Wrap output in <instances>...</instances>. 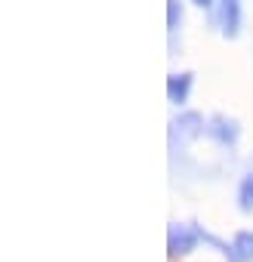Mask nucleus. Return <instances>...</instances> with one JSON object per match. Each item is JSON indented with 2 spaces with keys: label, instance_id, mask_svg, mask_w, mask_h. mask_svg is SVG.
Listing matches in <instances>:
<instances>
[{
  "label": "nucleus",
  "instance_id": "nucleus-1",
  "mask_svg": "<svg viewBox=\"0 0 253 262\" xmlns=\"http://www.w3.org/2000/svg\"><path fill=\"white\" fill-rule=\"evenodd\" d=\"M201 244V225L198 222H173L170 231H167V250L170 256H188L195 253Z\"/></svg>",
  "mask_w": 253,
  "mask_h": 262
},
{
  "label": "nucleus",
  "instance_id": "nucleus-2",
  "mask_svg": "<svg viewBox=\"0 0 253 262\" xmlns=\"http://www.w3.org/2000/svg\"><path fill=\"white\" fill-rule=\"evenodd\" d=\"M207 136H210L216 145L231 148V145L241 139V123H238L235 117H228V114H213V117L207 120Z\"/></svg>",
  "mask_w": 253,
  "mask_h": 262
},
{
  "label": "nucleus",
  "instance_id": "nucleus-3",
  "mask_svg": "<svg viewBox=\"0 0 253 262\" xmlns=\"http://www.w3.org/2000/svg\"><path fill=\"white\" fill-rule=\"evenodd\" d=\"M219 34L235 40L241 37V28H244V10H241V0H219Z\"/></svg>",
  "mask_w": 253,
  "mask_h": 262
},
{
  "label": "nucleus",
  "instance_id": "nucleus-4",
  "mask_svg": "<svg viewBox=\"0 0 253 262\" xmlns=\"http://www.w3.org/2000/svg\"><path fill=\"white\" fill-rule=\"evenodd\" d=\"M170 126H173V133H179V139H185V142H195L198 136L207 133V123H204V117L198 111H182Z\"/></svg>",
  "mask_w": 253,
  "mask_h": 262
},
{
  "label": "nucleus",
  "instance_id": "nucleus-5",
  "mask_svg": "<svg viewBox=\"0 0 253 262\" xmlns=\"http://www.w3.org/2000/svg\"><path fill=\"white\" fill-rule=\"evenodd\" d=\"M192 86H195V74H192V71L170 74V77H167V99L182 108V105L188 102V96H192Z\"/></svg>",
  "mask_w": 253,
  "mask_h": 262
},
{
  "label": "nucleus",
  "instance_id": "nucleus-6",
  "mask_svg": "<svg viewBox=\"0 0 253 262\" xmlns=\"http://www.w3.org/2000/svg\"><path fill=\"white\" fill-rule=\"evenodd\" d=\"M231 256L235 262H253V231L250 228H241L231 237Z\"/></svg>",
  "mask_w": 253,
  "mask_h": 262
},
{
  "label": "nucleus",
  "instance_id": "nucleus-7",
  "mask_svg": "<svg viewBox=\"0 0 253 262\" xmlns=\"http://www.w3.org/2000/svg\"><path fill=\"white\" fill-rule=\"evenodd\" d=\"M235 198H238V210L250 216V213H253V173H244V176H241Z\"/></svg>",
  "mask_w": 253,
  "mask_h": 262
},
{
  "label": "nucleus",
  "instance_id": "nucleus-8",
  "mask_svg": "<svg viewBox=\"0 0 253 262\" xmlns=\"http://www.w3.org/2000/svg\"><path fill=\"white\" fill-rule=\"evenodd\" d=\"M182 25V0H167V28L170 34H176Z\"/></svg>",
  "mask_w": 253,
  "mask_h": 262
},
{
  "label": "nucleus",
  "instance_id": "nucleus-9",
  "mask_svg": "<svg viewBox=\"0 0 253 262\" xmlns=\"http://www.w3.org/2000/svg\"><path fill=\"white\" fill-rule=\"evenodd\" d=\"M192 4H195L198 10H213V4H216V0H192Z\"/></svg>",
  "mask_w": 253,
  "mask_h": 262
}]
</instances>
